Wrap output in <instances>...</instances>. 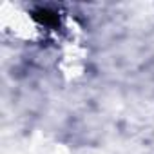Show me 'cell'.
Listing matches in <instances>:
<instances>
[{
  "instance_id": "cell-1",
  "label": "cell",
  "mask_w": 154,
  "mask_h": 154,
  "mask_svg": "<svg viewBox=\"0 0 154 154\" xmlns=\"http://www.w3.org/2000/svg\"><path fill=\"white\" fill-rule=\"evenodd\" d=\"M35 18H36L40 24L47 26V27H54V26H58V17H56L54 13L47 11V9H38V11L35 13Z\"/></svg>"
}]
</instances>
